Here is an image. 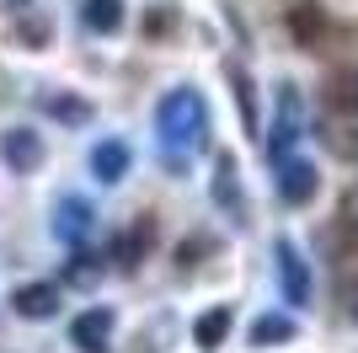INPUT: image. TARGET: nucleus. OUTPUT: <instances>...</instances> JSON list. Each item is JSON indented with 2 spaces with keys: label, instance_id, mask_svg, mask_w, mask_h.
Masks as SVG:
<instances>
[{
  "label": "nucleus",
  "instance_id": "6e6552de",
  "mask_svg": "<svg viewBox=\"0 0 358 353\" xmlns=\"http://www.w3.org/2000/svg\"><path fill=\"white\" fill-rule=\"evenodd\" d=\"M331 107H343V113L358 107V75H337L331 81Z\"/></svg>",
  "mask_w": 358,
  "mask_h": 353
},
{
  "label": "nucleus",
  "instance_id": "7ed1b4c3",
  "mask_svg": "<svg viewBox=\"0 0 358 353\" xmlns=\"http://www.w3.org/2000/svg\"><path fill=\"white\" fill-rule=\"evenodd\" d=\"M80 22L91 32H118L123 27V0H80Z\"/></svg>",
  "mask_w": 358,
  "mask_h": 353
},
{
  "label": "nucleus",
  "instance_id": "1a4fd4ad",
  "mask_svg": "<svg viewBox=\"0 0 358 353\" xmlns=\"http://www.w3.org/2000/svg\"><path fill=\"white\" fill-rule=\"evenodd\" d=\"M224 326H230V310H214V316H203V321H198V342H203V348H214V342L224 338Z\"/></svg>",
  "mask_w": 358,
  "mask_h": 353
},
{
  "label": "nucleus",
  "instance_id": "f03ea898",
  "mask_svg": "<svg viewBox=\"0 0 358 353\" xmlns=\"http://www.w3.org/2000/svg\"><path fill=\"white\" fill-rule=\"evenodd\" d=\"M107 332H113V316H107V310H86V316L75 321V342L86 353H107Z\"/></svg>",
  "mask_w": 358,
  "mask_h": 353
},
{
  "label": "nucleus",
  "instance_id": "9b49d317",
  "mask_svg": "<svg viewBox=\"0 0 358 353\" xmlns=\"http://www.w3.org/2000/svg\"><path fill=\"white\" fill-rule=\"evenodd\" d=\"M252 338H257V342H268V338H289V326H284V321H262Z\"/></svg>",
  "mask_w": 358,
  "mask_h": 353
},
{
  "label": "nucleus",
  "instance_id": "f257e3e1",
  "mask_svg": "<svg viewBox=\"0 0 358 353\" xmlns=\"http://www.w3.org/2000/svg\"><path fill=\"white\" fill-rule=\"evenodd\" d=\"M161 129H166V139L177 134L182 145H193V139H198V129H203V107H198L193 91H171V97L161 102Z\"/></svg>",
  "mask_w": 358,
  "mask_h": 353
},
{
  "label": "nucleus",
  "instance_id": "20e7f679",
  "mask_svg": "<svg viewBox=\"0 0 358 353\" xmlns=\"http://www.w3.org/2000/svg\"><path fill=\"white\" fill-rule=\"evenodd\" d=\"M54 305H59V294L48 289V284H27V289L16 294V310H22L27 321H38V316H54Z\"/></svg>",
  "mask_w": 358,
  "mask_h": 353
},
{
  "label": "nucleus",
  "instance_id": "0eeeda50",
  "mask_svg": "<svg viewBox=\"0 0 358 353\" xmlns=\"http://www.w3.org/2000/svg\"><path fill=\"white\" fill-rule=\"evenodd\" d=\"M6 155H11V166L27 172V166L38 161V139H32L27 129H11V134H6Z\"/></svg>",
  "mask_w": 358,
  "mask_h": 353
},
{
  "label": "nucleus",
  "instance_id": "423d86ee",
  "mask_svg": "<svg viewBox=\"0 0 358 353\" xmlns=\"http://www.w3.org/2000/svg\"><path fill=\"white\" fill-rule=\"evenodd\" d=\"M289 27H294V38H299V43H315L327 22H321V11H315L310 0H305V6H294V11H289Z\"/></svg>",
  "mask_w": 358,
  "mask_h": 353
},
{
  "label": "nucleus",
  "instance_id": "39448f33",
  "mask_svg": "<svg viewBox=\"0 0 358 353\" xmlns=\"http://www.w3.org/2000/svg\"><path fill=\"white\" fill-rule=\"evenodd\" d=\"M91 166H96L102 182H118L123 166H129V150H123V145H96V150H91Z\"/></svg>",
  "mask_w": 358,
  "mask_h": 353
},
{
  "label": "nucleus",
  "instance_id": "9d476101",
  "mask_svg": "<svg viewBox=\"0 0 358 353\" xmlns=\"http://www.w3.org/2000/svg\"><path fill=\"white\" fill-rule=\"evenodd\" d=\"M310 188H315V182H310V166H289V182H284L289 198H310Z\"/></svg>",
  "mask_w": 358,
  "mask_h": 353
}]
</instances>
